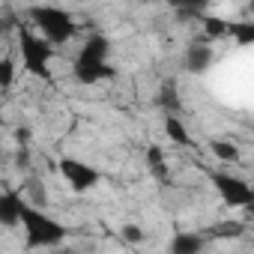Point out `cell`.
Returning a JSON list of instances; mask_svg holds the SVG:
<instances>
[{"label": "cell", "mask_w": 254, "mask_h": 254, "mask_svg": "<svg viewBox=\"0 0 254 254\" xmlns=\"http://www.w3.org/2000/svg\"><path fill=\"white\" fill-rule=\"evenodd\" d=\"M227 33L236 36V42H239L242 48L254 42V24H227Z\"/></svg>", "instance_id": "2e32d148"}, {"label": "cell", "mask_w": 254, "mask_h": 254, "mask_svg": "<svg viewBox=\"0 0 254 254\" xmlns=\"http://www.w3.org/2000/svg\"><path fill=\"white\" fill-rule=\"evenodd\" d=\"M147 168H150V174H153V177H159V180H165V177H168L165 153L159 150V144H150V147H147Z\"/></svg>", "instance_id": "5bb4252c"}, {"label": "cell", "mask_w": 254, "mask_h": 254, "mask_svg": "<svg viewBox=\"0 0 254 254\" xmlns=\"http://www.w3.org/2000/svg\"><path fill=\"white\" fill-rule=\"evenodd\" d=\"M57 171L63 174V180L69 183V189H72L75 194H87L90 189H96V186H99V171H96L93 165L81 162V159L63 156V159L57 162Z\"/></svg>", "instance_id": "8992f818"}, {"label": "cell", "mask_w": 254, "mask_h": 254, "mask_svg": "<svg viewBox=\"0 0 254 254\" xmlns=\"http://www.w3.org/2000/svg\"><path fill=\"white\" fill-rule=\"evenodd\" d=\"M27 200L18 191H0V227H18Z\"/></svg>", "instance_id": "52a82bcc"}, {"label": "cell", "mask_w": 254, "mask_h": 254, "mask_svg": "<svg viewBox=\"0 0 254 254\" xmlns=\"http://www.w3.org/2000/svg\"><path fill=\"white\" fill-rule=\"evenodd\" d=\"M212 48L209 45H203V42H194V45H189L186 48V72H191V75H203L209 66H212Z\"/></svg>", "instance_id": "ba28073f"}, {"label": "cell", "mask_w": 254, "mask_h": 254, "mask_svg": "<svg viewBox=\"0 0 254 254\" xmlns=\"http://www.w3.org/2000/svg\"><path fill=\"white\" fill-rule=\"evenodd\" d=\"M165 135H168L174 144H180V147H194L191 132L186 129V123H183L177 114H165Z\"/></svg>", "instance_id": "30bf717a"}, {"label": "cell", "mask_w": 254, "mask_h": 254, "mask_svg": "<svg viewBox=\"0 0 254 254\" xmlns=\"http://www.w3.org/2000/svg\"><path fill=\"white\" fill-rule=\"evenodd\" d=\"M15 84V60L0 57V90H9Z\"/></svg>", "instance_id": "9a60e30c"}, {"label": "cell", "mask_w": 254, "mask_h": 254, "mask_svg": "<svg viewBox=\"0 0 254 254\" xmlns=\"http://www.w3.org/2000/svg\"><path fill=\"white\" fill-rule=\"evenodd\" d=\"M0 129H3V108H0Z\"/></svg>", "instance_id": "d6986e66"}, {"label": "cell", "mask_w": 254, "mask_h": 254, "mask_svg": "<svg viewBox=\"0 0 254 254\" xmlns=\"http://www.w3.org/2000/svg\"><path fill=\"white\" fill-rule=\"evenodd\" d=\"M209 183H212V189L218 191V197L227 206H245L248 209L254 203V191H251L248 180H242V177H236L230 171H212L209 174Z\"/></svg>", "instance_id": "5b68a950"}, {"label": "cell", "mask_w": 254, "mask_h": 254, "mask_svg": "<svg viewBox=\"0 0 254 254\" xmlns=\"http://www.w3.org/2000/svg\"><path fill=\"white\" fill-rule=\"evenodd\" d=\"M144 236H147V233H144L141 224H123V227H120V239H123V242H129V245L144 242Z\"/></svg>", "instance_id": "e0dca14e"}, {"label": "cell", "mask_w": 254, "mask_h": 254, "mask_svg": "<svg viewBox=\"0 0 254 254\" xmlns=\"http://www.w3.org/2000/svg\"><path fill=\"white\" fill-rule=\"evenodd\" d=\"M30 21L39 27L42 39H45L51 48H54V45H66V42L75 36V30H78L72 12H66V9H60V6H30Z\"/></svg>", "instance_id": "3957f363"}, {"label": "cell", "mask_w": 254, "mask_h": 254, "mask_svg": "<svg viewBox=\"0 0 254 254\" xmlns=\"http://www.w3.org/2000/svg\"><path fill=\"white\" fill-rule=\"evenodd\" d=\"M18 54H21V63L30 75L36 78H51V60H54V48L39 36L33 33L27 24H18Z\"/></svg>", "instance_id": "277c9868"}, {"label": "cell", "mask_w": 254, "mask_h": 254, "mask_svg": "<svg viewBox=\"0 0 254 254\" xmlns=\"http://www.w3.org/2000/svg\"><path fill=\"white\" fill-rule=\"evenodd\" d=\"M203 27H206L209 36H224L227 33V21H221V18H203Z\"/></svg>", "instance_id": "ac0fdd59"}, {"label": "cell", "mask_w": 254, "mask_h": 254, "mask_svg": "<svg viewBox=\"0 0 254 254\" xmlns=\"http://www.w3.org/2000/svg\"><path fill=\"white\" fill-rule=\"evenodd\" d=\"M209 236L212 239H239V236H245V224L236 218H227V221H218L209 230H203V239H209Z\"/></svg>", "instance_id": "8fae6325"}, {"label": "cell", "mask_w": 254, "mask_h": 254, "mask_svg": "<svg viewBox=\"0 0 254 254\" xmlns=\"http://www.w3.org/2000/svg\"><path fill=\"white\" fill-rule=\"evenodd\" d=\"M156 105L165 108L168 114H177V111H180V96H177V84H174V81H165V84H162V90H159V96H156Z\"/></svg>", "instance_id": "7c38bea8"}, {"label": "cell", "mask_w": 254, "mask_h": 254, "mask_svg": "<svg viewBox=\"0 0 254 254\" xmlns=\"http://www.w3.org/2000/svg\"><path fill=\"white\" fill-rule=\"evenodd\" d=\"M108 54H111L108 36L93 33V36L81 45V51H78V57H75V63H72L75 81L84 84V87H93V84H99V81H105V78H114V66L108 63Z\"/></svg>", "instance_id": "6da1fadb"}, {"label": "cell", "mask_w": 254, "mask_h": 254, "mask_svg": "<svg viewBox=\"0 0 254 254\" xmlns=\"http://www.w3.org/2000/svg\"><path fill=\"white\" fill-rule=\"evenodd\" d=\"M209 153H212L218 162H224V165L239 162V147H236V144H230V141H221V138L209 141Z\"/></svg>", "instance_id": "4fadbf2b"}, {"label": "cell", "mask_w": 254, "mask_h": 254, "mask_svg": "<svg viewBox=\"0 0 254 254\" xmlns=\"http://www.w3.org/2000/svg\"><path fill=\"white\" fill-rule=\"evenodd\" d=\"M21 227H24V245L27 248H57L63 245V239L72 233L63 221L51 218L48 212L36 209V206H24V215H21Z\"/></svg>", "instance_id": "7a4b0ae2"}, {"label": "cell", "mask_w": 254, "mask_h": 254, "mask_svg": "<svg viewBox=\"0 0 254 254\" xmlns=\"http://www.w3.org/2000/svg\"><path fill=\"white\" fill-rule=\"evenodd\" d=\"M206 239L203 233H177L171 239V254H203Z\"/></svg>", "instance_id": "9c48e42d"}]
</instances>
